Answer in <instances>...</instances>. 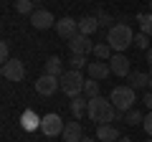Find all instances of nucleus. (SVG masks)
<instances>
[{"instance_id":"obj_1","label":"nucleus","mask_w":152,"mask_h":142,"mask_svg":"<svg viewBox=\"0 0 152 142\" xmlns=\"http://www.w3.org/2000/svg\"><path fill=\"white\" fill-rule=\"evenodd\" d=\"M86 117L94 122V124H112L114 119H122V112H117L114 109V104L109 102V99H104L102 94L99 97H94V99H89V107H86Z\"/></svg>"},{"instance_id":"obj_2","label":"nucleus","mask_w":152,"mask_h":142,"mask_svg":"<svg viewBox=\"0 0 152 142\" xmlns=\"http://www.w3.org/2000/svg\"><path fill=\"white\" fill-rule=\"evenodd\" d=\"M107 43L112 46L114 53H122L124 48H129L134 43V33H132V28L127 23H117V26H112L107 31Z\"/></svg>"},{"instance_id":"obj_3","label":"nucleus","mask_w":152,"mask_h":142,"mask_svg":"<svg viewBox=\"0 0 152 142\" xmlns=\"http://www.w3.org/2000/svg\"><path fill=\"white\" fill-rule=\"evenodd\" d=\"M109 102L114 104V109L122 112V114H127L129 109H134V102H137V94L134 89L127 84V86H114L112 94H109Z\"/></svg>"},{"instance_id":"obj_4","label":"nucleus","mask_w":152,"mask_h":142,"mask_svg":"<svg viewBox=\"0 0 152 142\" xmlns=\"http://www.w3.org/2000/svg\"><path fill=\"white\" fill-rule=\"evenodd\" d=\"M61 81V91L66 94V97H81L84 94V84H86V79L81 76V71H74V69H69V71H64V76L58 79Z\"/></svg>"},{"instance_id":"obj_5","label":"nucleus","mask_w":152,"mask_h":142,"mask_svg":"<svg viewBox=\"0 0 152 142\" xmlns=\"http://www.w3.org/2000/svg\"><path fill=\"white\" fill-rule=\"evenodd\" d=\"M3 79L8 81H23L26 79V66H23L20 59H10L3 64Z\"/></svg>"},{"instance_id":"obj_6","label":"nucleus","mask_w":152,"mask_h":142,"mask_svg":"<svg viewBox=\"0 0 152 142\" xmlns=\"http://www.w3.org/2000/svg\"><path fill=\"white\" fill-rule=\"evenodd\" d=\"M56 89H61L58 76H51V74H41V76L36 79V91L41 94V97H51V94H56Z\"/></svg>"},{"instance_id":"obj_7","label":"nucleus","mask_w":152,"mask_h":142,"mask_svg":"<svg viewBox=\"0 0 152 142\" xmlns=\"http://www.w3.org/2000/svg\"><path fill=\"white\" fill-rule=\"evenodd\" d=\"M64 119H61L58 114H46L43 119H41V132H43L46 137H56V135H64Z\"/></svg>"},{"instance_id":"obj_8","label":"nucleus","mask_w":152,"mask_h":142,"mask_svg":"<svg viewBox=\"0 0 152 142\" xmlns=\"http://www.w3.org/2000/svg\"><path fill=\"white\" fill-rule=\"evenodd\" d=\"M56 33H58L61 38H66V41H71V38H76L79 36V20H74V18H58L56 20Z\"/></svg>"},{"instance_id":"obj_9","label":"nucleus","mask_w":152,"mask_h":142,"mask_svg":"<svg viewBox=\"0 0 152 142\" xmlns=\"http://www.w3.org/2000/svg\"><path fill=\"white\" fill-rule=\"evenodd\" d=\"M109 69H112L114 76H129L132 74V64H129V59L124 53H114L109 59Z\"/></svg>"},{"instance_id":"obj_10","label":"nucleus","mask_w":152,"mask_h":142,"mask_svg":"<svg viewBox=\"0 0 152 142\" xmlns=\"http://www.w3.org/2000/svg\"><path fill=\"white\" fill-rule=\"evenodd\" d=\"M69 48L74 56H86V53H94V43L89 41V36H84V33H79L76 38L69 41Z\"/></svg>"},{"instance_id":"obj_11","label":"nucleus","mask_w":152,"mask_h":142,"mask_svg":"<svg viewBox=\"0 0 152 142\" xmlns=\"http://www.w3.org/2000/svg\"><path fill=\"white\" fill-rule=\"evenodd\" d=\"M31 26L33 28H38V31H46V28H51V26H56V18L51 15V10H36L31 15Z\"/></svg>"},{"instance_id":"obj_12","label":"nucleus","mask_w":152,"mask_h":142,"mask_svg":"<svg viewBox=\"0 0 152 142\" xmlns=\"http://www.w3.org/2000/svg\"><path fill=\"white\" fill-rule=\"evenodd\" d=\"M64 142H81L84 140V130H81V122L74 119V122H66L64 127Z\"/></svg>"},{"instance_id":"obj_13","label":"nucleus","mask_w":152,"mask_h":142,"mask_svg":"<svg viewBox=\"0 0 152 142\" xmlns=\"http://www.w3.org/2000/svg\"><path fill=\"white\" fill-rule=\"evenodd\" d=\"M86 71H89V76H91V79H96V81H104V79H107L109 74H112L109 64H104V61H89Z\"/></svg>"},{"instance_id":"obj_14","label":"nucleus","mask_w":152,"mask_h":142,"mask_svg":"<svg viewBox=\"0 0 152 142\" xmlns=\"http://www.w3.org/2000/svg\"><path fill=\"white\" fill-rule=\"evenodd\" d=\"M119 137L122 135H119V130L114 124H99L96 127V140L99 142H117Z\"/></svg>"},{"instance_id":"obj_15","label":"nucleus","mask_w":152,"mask_h":142,"mask_svg":"<svg viewBox=\"0 0 152 142\" xmlns=\"http://www.w3.org/2000/svg\"><path fill=\"white\" fill-rule=\"evenodd\" d=\"M127 79H129V86L134 91L137 89H150V74H145V71H132Z\"/></svg>"},{"instance_id":"obj_16","label":"nucleus","mask_w":152,"mask_h":142,"mask_svg":"<svg viewBox=\"0 0 152 142\" xmlns=\"http://www.w3.org/2000/svg\"><path fill=\"white\" fill-rule=\"evenodd\" d=\"M99 28V18L96 15H86L79 20V33H84V36H91V33H96Z\"/></svg>"},{"instance_id":"obj_17","label":"nucleus","mask_w":152,"mask_h":142,"mask_svg":"<svg viewBox=\"0 0 152 142\" xmlns=\"http://www.w3.org/2000/svg\"><path fill=\"white\" fill-rule=\"evenodd\" d=\"M43 74H51V76H64V61L58 59V56H51L48 61H46V69H43Z\"/></svg>"},{"instance_id":"obj_18","label":"nucleus","mask_w":152,"mask_h":142,"mask_svg":"<svg viewBox=\"0 0 152 142\" xmlns=\"http://www.w3.org/2000/svg\"><path fill=\"white\" fill-rule=\"evenodd\" d=\"M86 107H89V99H84V97L71 99V114H74V119H81V114H86Z\"/></svg>"},{"instance_id":"obj_19","label":"nucleus","mask_w":152,"mask_h":142,"mask_svg":"<svg viewBox=\"0 0 152 142\" xmlns=\"http://www.w3.org/2000/svg\"><path fill=\"white\" fill-rule=\"evenodd\" d=\"M94 56L102 59V61H109L114 56V51H112V46H109V43H96V46H94Z\"/></svg>"},{"instance_id":"obj_20","label":"nucleus","mask_w":152,"mask_h":142,"mask_svg":"<svg viewBox=\"0 0 152 142\" xmlns=\"http://www.w3.org/2000/svg\"><path fill=\"white\" fill-rule=\"evenodd\" d=\"M137 23H140V31L152 36V13H140L137 15Z\"/></svg>"},{"instance_id":"obj_21","label":"nucleus","mask_w":152,"mask_h":142,"mask_svg":"<svg viewBox=\"0 0 152 142\" xmlns=\"http://www.w3.org/2000/svg\"><path fill=\"white\" fill-rule=\"evenodd\" d=\"M124 122H127L129 127H137V124H142V122H145V114H142L140 109H129V112L124 114Z\"/></svg>"},{"instance_id":"obj_22","label":"nucleus","mask_w":152,"mask_h":142,"mask_svg":"<svg viewBox=\"0 0 152 142\" xmlns=\"http://www.w3.org/2000/svg\"><path fill=\"white\" fill-rule=\"evenodd\" d=\"M84 97H86V99L99 97V81H96V79H86V84H84Z\"/></svg>"},{"instance_id":"obj_23","label":"nucleus","mask_w":152,"mask_h":142,"mask_svg":"<svg viewBox=\"0 0 152 142\" xmlns=\"http://www.w3.org/2000/svg\"><path fill=\"white\" fill-rule=\"evenodd\" d=\"M15 13L20 15H33V0H15Z\"/></svg>"},{"instance_id":"obj_24","label":"nucleus","mask_w":152,"mask_h":142,"mask_svg":"<svg viewBox=\"0 0 152 142\" xmlns=\"http://www.w3.org/2000/svg\"><path fill=\"white\" fill-rule=\"evenodd\" d=\"M69 64H71V69H74V71H81V69H86V66H89V61H86V56H74V53H71Z\"/></svg>"},{"instance_id":"obj_25","label":"nucleus","mask_w":152,"mask_h":142,"mask_svg":"<svg viewBox=\"0 0 152 142\" xmlns=\"http://www.w3.org/2000/svg\"><path fill=\"white\" fill-rule=\"evenodd\" d=\"M134 46H137V48H142V51H150V48H152V46H150V36L140 31V33L134 36Z\"/></svg>"},{"instance_id":"obj_26","label":"nucleus","mask_w":152,"mask_h":142,"mask_svg":"<svg viewBox=\"0 0 152 142\" xmlns=\"http://www.w3.org/2000/svg\"><path fill=\"white\" fill-rule=\"evenodd\" d=\"M96 18H99V26H104V28H112V26H114V18L109 15V13H102V10H99Z\"/></svg>"},{"instance_id":"obj_27","label":"nucleus","mask_w":152,"mask_h":142,"mask_svg":"<svg viewBox=\"0 0 152 142\" xmlns=\"http://www.w3.org/2000/svg\"><path fill=\"white\" fill-rule=\"evenodd\" d=\"M23 124H26V130H33V127H41V119H38V117H33V114H26L23 117Z\"/></svg>"},{"instance_id":"obj_28","label":"nucleus","mask_w":152,"mask_h":142,"mask_svg":"<svg viewBox=\"0 0 152 142\" xmlns=\"http://www.w3.org/2000/svg\"><path fill=\"white\" fill-rule=\"evenodd\" d=\"M0 59H3V64H5V61H10V43H8V41H3V43H0Z\"/></svg>"},{"instance_id":"obj_29","label":"nucleus","mask_w":152,"mask_h":142,"mask_svg":"<svg viewBox=\"0 0 152 142\" xmlns=\"http://www.w3.org/2000/svg\"><path fill=\"white\" fill-rule=\"evenodd\" d=\"M142 127H145V132L152 137V112H150V114H145V122H142Z\"/></svg>"},{"instance_id":"obj_30","label":"nucleus","mask_w":152,"mask_h":142,"mask_svg":"<svg viewBox=\"0 0 152 142\" xmlns=\"http://www.w3.org/2000/svg\"><path fill=\"white\" fill-rule=\"evenodd\" d=\"M142 102L147 104V109H152V91H147L145 97H142Z\"/></svg>"},{"instance_id":"obj_31","label":"nucleus","mask_w":152,"mask_h":142,"mask_svg":"<svg viewBox=\"0 0 152 142\" xmlns=\"http://www.w3.org/2000/svg\"><path fill=\"white\" fill-rule=\"evenodd\" d=\"M147 64H150V69H152V48L147 51Z\"/></svg>"},{"instance_id":"obj_32","label":"nucleus","mask_w":152,"mask_h":142,"mask_svg":"<svg viewBox=\"0 0 152 142\" xmlns=\"http://www.w3.org/2000/svg\"><path fill=\"white\" fill-rule=\"evenodd\" d=\"M117 142H132V140H129V137H124V135H122V137H119Z\"/></svg>"},{"instance_id":"obj_33","label":"nucleus","mask_w":152,"mask_h":142,"mask_svg":"<svg viewBox=\"0 0 152 142\" xmlns=\"http://www.w3.org/2000/svg\"><path fill=\"white\" fill-rule=\"evenodd\" d=\"M81 142H96V140H91V137H84V140Z\"/></svg>"},{"instance_id":"obj_34","label":"nucleus","mask_w":152,"mask_h":142,"mask_svg":"<svg viewBox=\"0 0 152 142\" xmlns=\"http://www.w3.org/2000/svg\"><path fill=\"white\" fill-rule=\"evenodd\" d=\"M150 91H152V71H150Z\"/></svg>"},{"instance_id":"obj_35","label":"nucleus","mask_w":152,"mask_h":142,"mask_svg":"<svg viewBox=\"0 0 152 142\" xmlns=\"http://www.w3.org/2000/svg\"><path fill=\"white\" fill-rule=\"evenodd\" d=\"M150 13H152V0H150Z\"/></svg>"},{"instance_id":"obj_36","label":"nucleus","mask_w":152,"mask_h":142,"mask_svg":"<svg viewBox=\"0 0 152 142\" xmlns=\"http://www.w3.org/2000/svg\"><path fill=\"white\" fill-rule=\"evenodd\" d=\"M150 142H152V140H150Z\"/></svg>"}]
</instances>
